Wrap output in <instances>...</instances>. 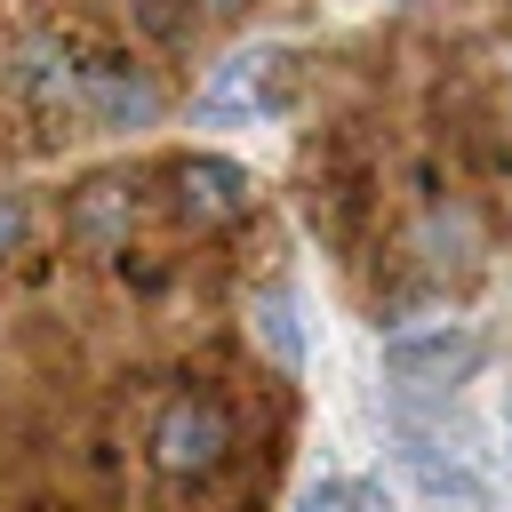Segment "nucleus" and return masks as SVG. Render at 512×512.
I'll return each mask as SVG.
<instances>
[{
  "instance_id": "1",
  "label": "nucleus",
  "mask_w": 512,
  "mask_h": 512,
  "mask_svg": "<svg viewBox=\"0 0 512 512\" xmlns=\"http://www.w3.org/2000/svg\"><path fill=\"white\" fill-rule=\"evenodd\" d=\"M232 448H240V416H232V400H224L216 384L168 392V400L152 408V424H144V464H152L168 488L216 480V472L232 464Z\"/></svg>"
},
{
  "instance_id": "9",
  "label": "nucleus",
  "mask_w": 512,
  "mask_h": 512,
  "mask_svg": "<svg viewBox=\"0 0 512 512\" xmlns=\"http://www.w3.org/2000/svg\"><path fill=\"white\" fill-rule=\"evenodd\" d=\"M296 512H400L384 480H352V472H328L296 496Z\"/></svg>"
},
{
  "instance_id": "10",
  "label": "nucleus",
  "mask_w": 512,
  "mask_h": 512,
  "mask_svg": "<svg viewBox=\"0 0 512 512\" xmlns=\"http://www.w3.org/2000/svg\"><path fill=\"white\" fill-rule=\"evenodd\" d=\"M128 16H136V32L160 40V48H184V40H192V0H128Z\"/></svg>"
},
{
  "instance_id": "8",
  "label": "nucleus",
  "mask_w": 512,
  "mask_h": 512,
  "mask_svg": "<svg viewBox=\"0 0 512 512\" xmlns=\"http://www.w3.org/2000/svg\"><path fill=\"white\" fill-rule=\"evenodd\" d=\"M248 328H256V344H264L280 368H304V320H296V288H256Z\"/></svg>"
},
{
  "instance_id": "11",
  "label": "nucleus",
  "mask_w": 512,
  "mask_h": 512,
  "mask_svg": "<svg viewBox=\"0 0 512 512\" xmlns=\"http://www.w3.org/2000/svg\"><path fill=\"white\" fill-rule=\"evenodd\" d=\"M32 240V200L24 192H0V264H16Z\"/></svg>"
},
{
  "instance_id": "5",
  "label": "nucleus",
  "mask_w": 512,
  "mask_h": 512,
  "mask_svg": "<svg viewBox=\"0 0 512 512\" xmlns=\"http://www.w3.org/2000/svg\"><path fill=\"white\" fill-rule=\"evenodd\" d=\"M168 208H176L184 232H232V224L256 216V176L224 152H184L168 168Z\"/></svg>"
},
{
  "instance_id": "3",
  "label": "nucleus",
  "mask_w": 512,
  "mask_h": 512,
  "mask_svg": "<svg viewBox=\"0 0 512 512\" xmlns=\"http://www.w3.org/2000/svg\"><path fill=\"white\" fill-rule=\"evenodd\" d=\"M160 80L120 56V48H80V128H104V136H136L160 120Z\"/></svg>"
},
{
  "instance_id": "4",
  "label": "nucleus",
  "mask_w": 512,
  "mask_h": 512,
  "mask_svg": "<svg viewBox=\"0 0 512 512\" xmlns=\"http://www.w3.org/2000/svg\"><path fill=\"white\" fill-rule=\"evenodd\" d=\"M8 96L40 120V128H72L80 120V40L64 32H24L8 48Z\"/></svg>"
},
{
  "instance_id": "12",
  "label": "nucleus",
  "mask_w": 512,
  "mask_h": 512,
  "mask_svg": "<svg viewBox=\"0 0 512 512\" xmlns=\"http://www.w3.org/2000/svg\"><path fill=\"white\" fill-rule=\"evenodd\" d=\"M504 440H512V392H504Z\"/></svg>"
},
{
  "instance_id": "2",
  "label": "nucleus",
  "mask_w": 512,
  "mask_h": 512,
  "mask_svg": "<svg viewBox=\"0 0 512 512\" xmlns=\"http://www.w3.org/2000/svg\"><path fill=\"white\" fill-rule=\"evenodd\" d=\"M480 360H488V336L472 320H416L384 336V376L400 392H456L480 376Z\"/></svg>"
},
{
  "instance_id": "7",
  "label": "nucleus",
  "mask_w": 512,
  "mask_h": 512,
  "mask_svg": "<svg viewBox=\"0 0 512 512\" xmlns=\"http://www.w3.org/2000/svg\"><path fill=\"white\" fill-rule=\"evenodd\" d=\"M136 216H144V200H136V184H128V176H88V184L64 200V240H80V248L112 256V248H128Z\"/></svg>"
},
{
  "instance_id": "6",
  "label": "nucleus",
  "mask_w": 512,
  "mask_h": 512,
  "mask_svg": "<svg viewBox=\"0 0 512 512\" xmlns=\"http://www.w3.org/2000/svg\"><path fill=\"white\" fill-rule=\"evenodd\" d=\"M288 48H240L232 64H216V80L200 88V120H232V112H280L288 104Z\"/></svg>"
}]
</instances>
